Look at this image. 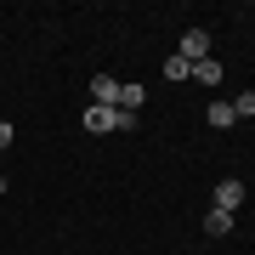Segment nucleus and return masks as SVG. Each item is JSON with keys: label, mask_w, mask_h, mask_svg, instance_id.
Masks as SVG:
<instances>
[{"label": "nucleus", "mask_w": 255, "mask_h": 255, "mask_svg": "<svg viewBox=\"0 0 255 255\" xmlns=\"http://www.w3.org/2000/svg\"><path fill=\"white\" fill-rule=\"evenodd\" d=\"M142 97H147L142 85H119V108H125V114H136V108H142Z\"/></svg>", "instance_id": "6e6552de"}, {"label": "nucleus", "mask_w": 255, "mask_h": 255, "mask_svg": "<svg viewBox=\"0 0 255 255\" xmlns=\"http://www.w3.org/2000/svg\"><path fill=\"white\" fill-rule=\"evenodd\" d=\"M238 204H244V182H238V176H221V182H216V210L233 216Z\"/></svg>", "instance_id": "f03ea898"}, {"label": "nucleus", "mask_w": 255, "mask_h": 255, "mask_svg": "<svg viewBox=\"0 0 255 255\" xmlns=\"http://www.w3.org/2000/svg\"><path fill=\"white\" fill-rule=\"evenodd\" d=\"M176 57H187V63H204V57H210V28H187V34H182V51H176Z\"/></svg>", "instance_id": "f257e3e1"}, {"label": "nucleus", "mask_w": 255, "mask_h": 255, "mask_svg": "<svg viewBox=\"0 0 255 255\" xmlns=\"http://www.w3.org/2000/svg\"><path fill=\"white\" fill-rule=\"evenodd\" d=\"M193 80H199V85H221V63H210V57L193 63Z\"/></svg>", "instance_id": "0eeeda50"}, {"label": "nucleus", "mask_w": 255, "mask_h": 255, "mask_svg": "<svg viewBox=\"0 0 255 255\" xmlns=\"http://www.w3.org/2000/svg\"><path fill=\"white\" fill-rule=\"evenodd\" d=\"M91 97H97V108H119V80H114V74H97Z\"/></svg>", "instance_id": "7ed1b4c3"}, {"label": "nucleus", "mask_w": 255, "mask_h": 255, "mask_svg": "<svg viewBox=\"0 0 255 255\" xmlns=\"http://www.w3.org/2000/svg\"><path fill=\"white\" fill-rule=\"evenodd\" d=\"M0 147H11V125H6V119H0Z\"/></svg>", "instance_id": "f8f14e48"}, {"label": "nucleus", "mask_w": 255, "mask_h": 255, "mask_svg": "<svg viewBox=\"0 0 255 255\" xmlns=\"http://www.w3.org/2000/svg\"><path fill=\"white\" fill-rule=\"evenodd\" d=\"M85 130H91V136L114 130V108H85Z\"/></svg>", "instance_id": "39448f33"}, {"label": "nucleus", "mask_w": 255, "mask_h": 255, "mask_svg": "<svg viewBox=\"0 0 255 255\" xmlns=\"http://www.w3.org/2000/svg\"><path fill=\"white\" fill-rule=\"evenodd\" d=\"M114 130L125 136V130H136V114H125V108H114Z\"/></svg>", "instance_id": "9b49d317"}, {"label": "nucleus", "mask_w": 255, "mask_h": 255, "mask_svg": "<svg viewBox=\"0 0 255 255\" xmlns=\"http://www.w3.org/2000/svg\"><path fill=\"white\" fill-rule=\"evenodd\" d=\"M164 80H176V85L193 80V63H187V57H170V63H164Z\"/></svg>", "instance_id": "1a4fd4ad"}, {"label": "nucleus", "mask_w": 255, "mask_h": 255, "mask_svg": "<svg viewBox=\"0 0 255 255\" xmlns=\"http://www.w3.org/2000/svg\"><path fill=\"white\" fill-rule=\"evenodd\" d=\"M0 199H6V176H0Z\"/></svg>", "instance_id": "ddd939ff"}, {"label": "nucleus", "mask_w": 255, "mask_h": 255, "mask_svg": "<svg viewBox=\"0 0 255 255\" xmlns=\"http://www.w3.org/2000/svg\"><path fill=\"white\" fill-rule=\"evenodd\" d=\"M204 233L210 238H227L233 233V216H227V210H210V216H204Z\"/></svg>", "instance_id": "423d86ee"}, {"label": "nucleus", "mask_w": 255, "mask_h": 255, "mask_svg": "<svg viewBox=\"0 0 255 255\" xmlns=\"http://www.w3.org/2000/svg\"><path fill=\"white\" fill-rule=\"evenodd\" d=\"M204 119H210V125H216V130H227V125H238L233 102H210V108H204Z\"/></svg>", "instance_id": "20e7f679"}, {"label": "nucleus", "mask_w": 255, "mask_h": 255, "mask_svg": "<svg viewBox=\"0 0 255 255\" xmlns=\"http://www.w3.org/2000/svg\"><path fill=\"white\" fill-rule=\"evenodd\" d=\"M233 114H238V119H255V91L238 97V102H233Z\"/></svg>", "instance_id": "9d476101"}]
</instances>
